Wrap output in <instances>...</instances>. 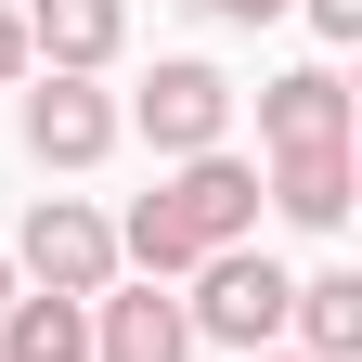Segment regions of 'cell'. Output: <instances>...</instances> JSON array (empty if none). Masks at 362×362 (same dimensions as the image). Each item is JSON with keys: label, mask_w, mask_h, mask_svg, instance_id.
I'll use <instances>...</instances> for the list:
<instances>
[{"label": "cell", "mask_w": 362, "mask_h": 362, "mask_svg": "<svg viewBox=\"0 0 362 362\" xmlns=\"http://www.w3.org/2000/svg\"><path fill=\"white\" fill-rule=\"evenodd\" d=\"M285 298H298V272H272L259 246H220V259H194L181 324L220 337V349H272V337H285Z\"/></svg>", "instance_id": "1"}, {"label": "cell", "mask_w": 362, "mask_h": 362, "mask_svg": "<svg viewBox=\"0 0 362 362\" xmlns=\"http://www.w3.org/2000/svg\"><path fill=\"white\" fill-rule=\"evenodd\" d=\"M13 272H39V298H104L117 285V220L104 207H78V194H39L26 207V233L0 246Z\"/></svg>", "instance_id": "2"}, {"label": "cell", "mask_w": 362, "mask_h": 362, "mask_svg": "<svg viewBox=\"0 0 362 362\" xmlns=\"http://www.w3.org/2000/svg\"><path fill=\"white\" fill-rule=\"evenodd\" d=\"M129 129H143L156 156H220V129H233V78L181 52V65H156V78H143V104H129Z\"/></svg>", "instance_id": "3"}, {"label": "cell", "mask_w": 362, "mask_h": 362, "mask_svg": "<svg viewBox=\"0 0 362 362\" xmlns=\"http://www.w3.org/2000/svg\"><path fill=\"white\" fill-rule=\"evenodd\" d=\"M156 207L194 233V259H220V246L259 233V168L246 156H181V181H156Z\"/></svg>", "instance_id": "4"}, {"label": "cell", "mask_w": 362, "mask_h": 362, "mask_svg": "<svg viewBox=\"0 0 362 362\" xmlns=\"http://www.w3.org/2000/svg\"><path fill=\"white\" fill-rule=\"evenodd\" d=\"M26 65L39 78H104L117 65V39H129V0H26Z\"/></svg>", "instance_id": "5"}, {"label": "cell", "mask_w": 362, "mask_h": 362, "mask_svg": "<svg viewBox=\"0 0 362 362\" xmlns=\"http://www.w3.org/2000/svg\"><path fill=\"white\" fill-rule=\"evenodd\" d=\"M259 143H272V156H324V143H349V90H337V65L259 78Z\"/></svg>", "instance_id": "6"}, {"label": "cell", "mask_w": 362, "mask_h": 362, "mask_svg": "<svg viewBox=\"0 0 362 362\" xmlns=\"http://www.w3.org/2000/svg\"><path fill=\"white\" fill-rule=\"evenodd\" d=\"M26 156L39 168H90V156H117V104L90 78H39L26 90Z\"/></svg>", "instance_id": "7"}, {"label": "cell", "mask_w": 362, "mask_h": 362, "mask_svg": "<svg viewBox=\"0 0 362 362\" xmlns=\"http://www.w3.org/2000/svg\"><path fill=\"white\" fill-rule=\"evenodd\" d=\"M90 362H194V324L156 285H104L90 298Z\"/></svg>", "instance_id": "8"}, {"label": "cell", "mask_w": 362, "mask_h": 362, "mask_svg": "<svg viewBox=\"0 0 362 362\" xmlns=\"http://www.w3.org/2000/svg\"><path fill=\"white\" fill-rule=\"evenodd\" d=\"M259 194L298 220V233H337L349 220V143H324V156H272L259 168Z\"/></svg>", "instance_id": "9"}, {"label": "cell", "mask_w": 362, "mask_h": 362, "mask_svg": "<svg viewBox=\"0 0 362 362\" xmlns=\"http://www.w3.org/2000/svg\"><path fill=\"white\" fill-rule=\"evenodd\" d=\"M285 324H298V362H349L362 349V272H310L285 298Z\"/></svg>", "instance_id": "10"}, {"label": "cell", "mask_w": 362, "mask_h": 362, "mask_svg": "<svg viewBox=\"0 0 362 362\" xmlns=\"http://www.w3.org/2000/svg\"><path fill=\"white\" fill-rule=\"evenodd\" d=\"M0 362H90V298H13L0 310Z\"/></svg>", "instance_id": "11"}, {"label": "cell", "mask_w": 362, "mask_h": 362, "mask_svg": "<svg viewBox=\"0 0 362 362\" xmlns=\"http://www.w3.org/2000/svg\"><path fill=\"white\" fill-rule=\"evenodd\" d=\"M298 13L324 26V39H362V0H298Z\"/></svg>", "instance_id": "12"}, {"label": "cell", "mask_w": 362, "mask_h": 362, "mask_svg": "<svg viewBox=\"0 0 362 362\" xmlns=\"http://www.w3.org/2000/svg\"><path fill=\"white\" fill-rule=\"evenodd\" d=\"M26 78V26H13V0H0V90Z\"/></svg>", "instance_id": "13"}, {"label": "cell", "mask_w": 362, "mask_h": 362, "mask_svg": "<svg viewBox=\"0 0 362 362\" xmlns=\"http://www.w3.org/2000/svg\"><path fill=\"white\" fill-rule=\"evenodd\" d=\"M207 13H233V26H272V13H298V0H207Z\"/></svg>", "instance_id": "14"}, {"label": "cell", "mask_w": 362, "mask_h": 362, "mask_svg": "<svg viewBox=\"0 0 362 362\" xmlns=\"http://www.w3.org/2000/svg\"><path fill=\"white\" fill-rule=\"evenodd\" d=\"M0 310H13V259H0Z\"/></svg>", "instance_id": "15"}, {"label": "cell", "mask_w": 362, "mask_h": 362, "mask_svg": "<svg viewBox=\"0 0 362 362\" xmlns=\"http://www.w3.org/2000/svg\"><path fill=\"white\" fill-rule=\"evenodd\" d=\"M246 362H298V349H246Z\"/></svg>", "instance_id": "16"}]
</instances>
